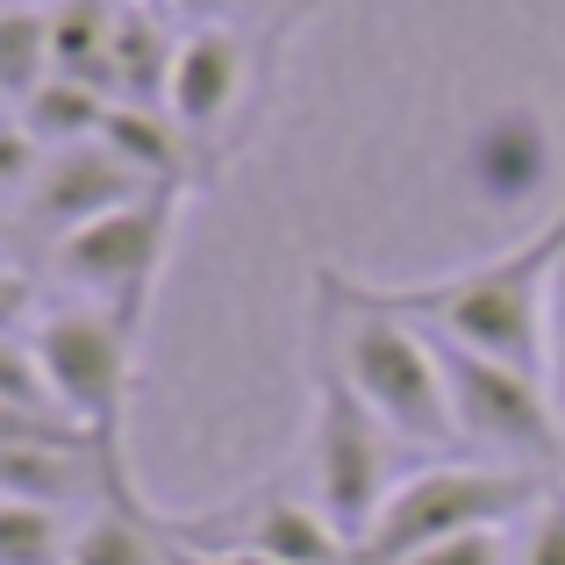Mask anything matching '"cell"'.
Instances as JSON below:
<instances>
[{"label": "cell", "instance_id": "1", "mask_svg": "<svg viewBox=\"0 0 565 565\" xmlns=\"http://www.w3.org/2000/svg\"><path fill=\"white\" fill-rule=\"evenodd\" d=\"M558 250H565V215H552L537 236H523V244L466 265V273L401 279V287H386V279H351V287L373 308H386V316L423 322L444 344H466V351H487V359L544 373V301H552Z\"/></svg>", "mask_w": 565, "mask_h": 565}, {"label": "cell", "instance_id": "2", "mask_svg": "<svg viewBox=\"0 0 565 565\" xmlns=\"http://www.w3.org/2000/svg\"><path fill=\"white\" fill-rule=\"evenodd\" d=\"M316 330L330 337V351L344 359V373L365 394V408H373L415 458H444L458 444L444 351L423 322L386 316V308L365 301L337 265H316Z\"/></svg>", "mask_w": 565, "mask_h": 565}, {"label": "cell", "instance_id": "3", "mask_svg": "<svg viewBox=\"0 0 565 565\" xmlns=\"http://www.w3.org/2000/svg\"><path fill=\"white\" fill-rule=\"evenodd\" d=\"M552 480H565V472L487 466V458H429L380 501L373 530L351 544L344 565H408L415 552H437V544L472 537V530H523L530 509L552 494Z\"/></svg>", "mask_w": 565, "mask_h": 565}, {"label": "cell", "instance_id": "4", "mask_svg": "<svg viewBox=\"0 0 565 565\" xmlns=\"http://www.w3.org/2000/svg\"><path fill=\"white\" fill-rule=\"evenodd\" d=\"M308 380H316V415H308V472H316V509L330 515V530L344 544H359L373 530L380 501L394 494L408 472H394V458L408 466V444L365 408V394L351 386L344 359L330 351V337L316 330L308 344ZM429 466V458H423Z\"/></svg>", "mask_w": 565, "mask_h": 565}, {"label": "cell", "instance_id": "5", "mask_svg": "<svg viewBox=\"0 0 565 565\" xmlns=\"http://www.w3.org/2000/svg\"><path fill=\"white\" fill-rule=\"evenodd\" d=\"M294 22H193L180 29V65H172V122L193 137L201 151V180L215 172V158L230 151V129H244L258 115V94L273 79V57L287 43Z\"/></svg>", "mask_w": 565, "mask_h": 565}, {"label": "cell", "instance_id": "6", "mask_svg": "<svg viewBox=\"0 0 565 565\" xmlns=\"http://www.w3.org/2000/svg\"><path fill=\"white\" fill-rule=\"evenodd\" d=\"M444 380H451V415H458V444L487 458V466H530V472H558L565 466V423L552 380L530 365L487 359V351L444 344Z\"/></svg>", "mask_w": 565, "mask_h": 565}, {"label": "cell", "instance_id": "7", "mask_svg": "<svg viewBox=\"0 0 565 565\" xmlns=\"http://www.w3.org/2000/svg\"><path fill=\"white\" fill-rule=\"evenodd\" d=\"M36 351L43 380H51L57 408L100 437V451L122 458V429H129V380H137V337L115 308H51L36 330H22Z\"/></svg>", "mask_w": 565, "mask_h": 565}, {"label": "cell", "instance_id": "8", "mask_svg": "<svg viewBox=\"0 0 565 565\" xmlns=\"http://www.w3.org/2000/svg\"><path fill=\"white\" fill-rule=\"evenodd\" d=\"M172 222H180V186H151L143 201L115 207V215L72 230L65 244H51V273L65 287H79L94 308H115L129 330H143L158 265L172 250Z\"/></svg>", "mask_w": 565, "mask_h": 565}, {"label": "cell", "instance_id": "9", "mask_svg": "<svg viewBox=\"0 0 565 565\" xmlns=\"http://www.w3.org/2000/svg\"><path fill=\"white\" fill-rule=\"evenodd\" d=\"M166 530L186 552H250L273 565H344L351 544L330 530V515L316 509V494H287V480H265L258 494L230 501L207 515H166Z\"/></svg>", "mask_w": 565, "mask_h": 565}, {"label": "cell", "instance_id": "10", "mask_svg": "<svg viewBox=\"0 0 565 565\" xmlns=\"http://www.w3.org/2000/svg\"><path fill=\"white\" fill-rule=\"evenodd\" d=\"M151 180H143L137 166H122V158L108 151V143H65V151L43 158L36 186L14 201V236H43V244H65L72 230H86V222L115 215V207L143 201Z\"/></svg>", "mask_w": 565, "mask_h": 565}, {"label": "cell", "instance_id": "11", "mask_svg": "<svg viewBox=\"0 0 565 565\" xmlns=\"http://www.w3.org/2000/svg\"><path fill=\"white\" fill-rule=\"evenodd\" d=\"M558 172V137L537 108H494L458 143V180L480 207H530Z\"/></svg>", "mask_w": 565, "mask_h": 565}, {"label": "cell", "instance_id": "12", "mask_svg": "<svg viewBox=\"0 0 565 565\" xmlns=\"http://www.w3.org/2000/svg\"><path fill=\"white\" fill-rule=\"evenodd\" d=\"M172 65H180V36H172V8L166 0L115 8V100L166 108L172 100Z\"/></svg>", "mask_w": 565, "mask_h": 565}, {"label": "cell", "instance_id": "13", "mask_svg": "<svg viewBox=\"0 0 565 565\" xmlns=\"http://www.w3.org/2000/svg\"><path fill=\"white\" fill-rule=\"evenodd\" d=\"M100 143H108L122 166H137L151 186H193L201 180V151H193V137L180 122H172V108H137V100H115L108 122H100Z\"/></svg>", "mask_w": 565, "mask_h": 565}, {"label": "cell", "instance_id": "14", "mask_svg": "<svg viewBox=\"0 0 565 565\" xmlns=\"http://www.w3.org/2000/svg\"><path fill=\"white\" fill-rule=\"evenodd\" d=\"M65 565H180V544H172L166 515L143 509V494L129 501H100L79 530H72V558Z\"/></svg>", "mask_w": 565, "mask_h": 565}, {"label": "cell", "instance_id": "15", "mask_svg": "<svg viewBox=\"0 0 565 565\" xmlns=\"http://www.w3.org/2000/svg\"><path fill=\"white\" fill-rule=\"evenodd\" d=\"M108 108H115V100L100 94V86L65 79V72H57V79H43L22 108H8V122H22L43 151H65V143H94L100 122H108Z\"/></svg>", "mask_w": 565, "mask_h": 565}, {"label": "cell", "instance_id": "16", "mask_svg": "<svg viewBox=\"0 0 565 565\" xmlns=\"http://www.w3.org/2000/svg\"><path fill=\"white\" fill-rule=\"evenodd\" d=\"M51 43H57V72L86 79L115 100V8L108 0H65L51 8Z\"/></svg>", "mask_w": 565, "mask_h": 565}, {"label": "cell", "instance_id": "17", "mask_svg": "<svg viewBox=\"0 0 565 565\" xmlns=\"http://www.w3.org/2000/svg\"><path fill=\"white\" fill-rule=\"evenodd\" d=\"M43 79H57L51 8H22V0H8V14H0V94H8V108H22Z\"/></svg>", "mask_w": 565, "mask_h": 565}, {"label": "cell", "instance_id": "18", "mask_svg": "<svg viewBox=\"0 0 565 565\" xmlns=\"http://www.w3.org/2000/svg\"><path fill=\"white\" fill-rule=\"evenodd\" d=\"M72 537L43 501H0V565H65Z\"/></svg>", "mask_w": 565, "mask_h": 565}, {"label": "cell", "instance_id": "19", "mask_svg": "<svg viewBox=\"0 0 565 565\" xmlns=\"http://www.w3.org/2000/svg\"><path fill=\"white\" fill-rule=\"evenodd\" d=\"M515 565H565V480H552V494L515 530Z\"/></svg>", "mask_w": 565, "mask_h": 565}, {"label": "cell", "instance_id": "20", "mask_svg": "<svg viewBox=\"0 0 565 565\" xmlns=\"http://www.w3.org/2000/svg\"><path fill=\"white\" fill-rule=\"evenodd\" d=\"M408 565H515V537L509 530H472V537H451L437 552H415Z\"/></svg>", "mask_w": 565, "mask_h": 565}, {"label": "cell", "instance_id": "21", "mask_svg": "<svg viewBox=\"0 0 565 565\" xmlns=\"http://www.w3.org/2000/svg\"><path fill=\"white\" fill-rule=\"evenodd\" d=\"M544 380H552L558 423H565V250L552 265V301H544Z\"/></svg>", "mask_w": 565, "mask_h": 565}, {"label": "cell", "instance_id": "22", "mask_svg": "<svg viewBox=\"0 0 565 565\" xmlns=\"http://www.w3.org/2000/svg\"><path fill=\"white\" fill-rule=\"evenodd\" d=\"M166 8L193 29V22H236V14H250L258 0H166Z\"/></svg>", "mask_w": 565, "mask_h": 565}, {"label": "cell", "instance_id": "23", "mask_svg": "<svg viewBox=\"0 0 565 565\" xmlns=\"http://www.w3.org/2000/svg\"><path fill=\"white\" fill-rule=\"evenodd\" d=\"M180 544V537H172ZM180 565H273V558H250V552H186L180 544Z\"/></svg>", "mask_w": 565, "mask_h": 565}, {"label": "cell", "instance_id": "24", "mask_svg": "<svg viewBox=\"0 0 565 565\" xmlns=\"http://www.w3.org/2000/svg\"><path fill=\"white\" fill-rule=\"evenodd\" d=\"M22 8H65V0H22Z\"/></svg>", "mask_w": 565, "mask_h": 565}, {"label": "cell", "instance_id": "25", "mask_svg": "<svg viewBox=\"0 0 565 565\" xmlns=\"http://www.w3.org/2000/svg\"><path fill=\"white\" fill-rule=\"evenodd\" d=\"M108 8H143V0H108Z\"/></svg>", "mask_w": 565, "mask_h": 565}]
</instances>
